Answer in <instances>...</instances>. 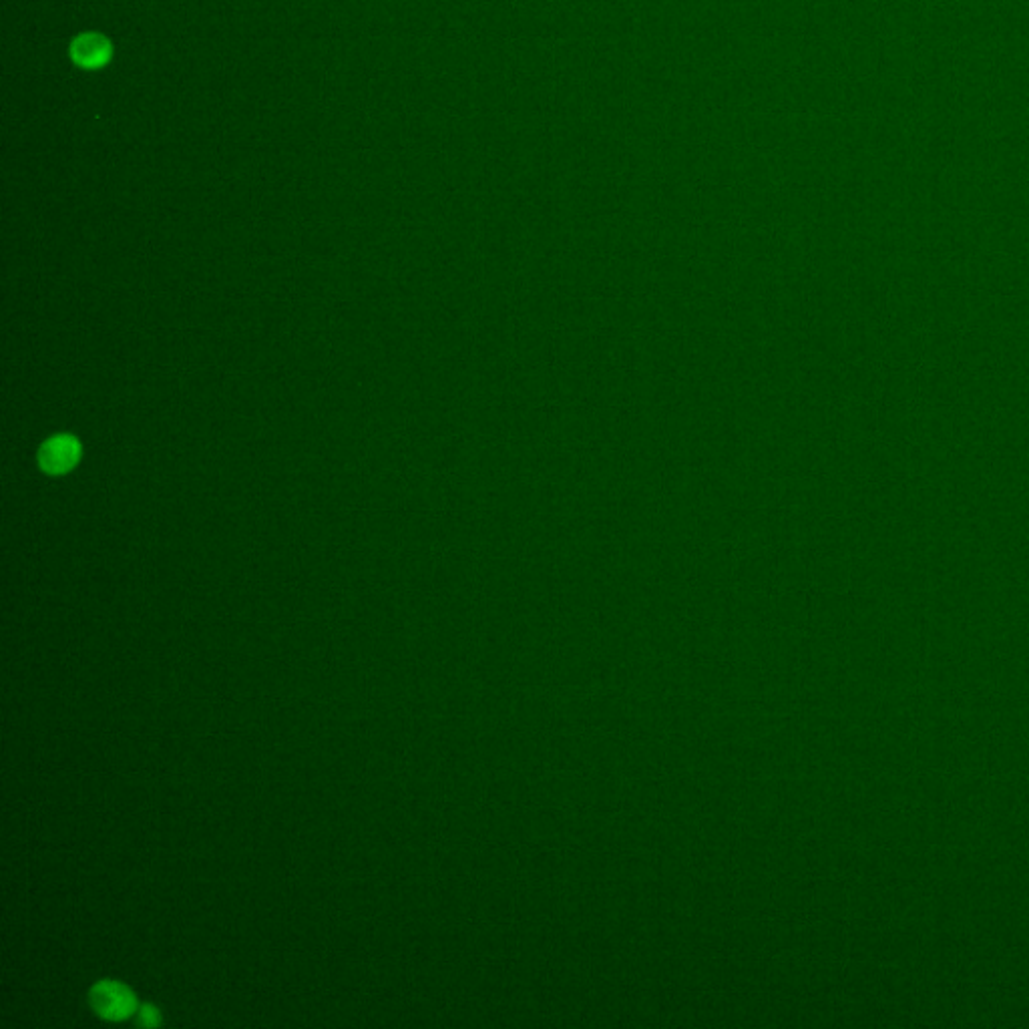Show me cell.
<instances>
[{
  "instance_id": "cell-2",
  "label": "cell",
  "mask_w": 1029,
  "mask_h": 1029,
  "mask_svg": "<svg viewBox=\"0 0 1029 1029\" xmlns=\"http://www.w3.org/2000/svg\"><path fill=\"white\" fill-rule=\"evenodd\" d=\"M113 57V45L99 33H83L71 43V59L83 69H101Z\"/></svg>"
},
{
  "instance_id": "cell-3",
  "label": "cell",
  "mask_w": 1029,
  "mask_h": 1029,
  "mask_svg": "<svg viewBox=\"0 0 1029 1029\" xmlns=\"http://www.w3.org/2000/svg\"><path fill=\"white\" fill-rule=\"evenodd\" d=\"M79 453H81L79 443L73 437H69V435L55 437L43 447V451L39 455L41 467L47 473H55V475L65 473L77 463Z\"/></svg>"
},
{
  "instance_id": "cell-4",
  "label": "cell",
  "mask_w": 1029,
  "mask_h": 1029,
  "mask_svg": "<svg viewBox=\"0 0 1029 1029\" xmlns=\"http://www.w3.org/2000/svg\"><path fill=\"white\" fill-rule=\"evenodd\" d=\"M139 1023H141V1025H157V1023H159V1015H157V1011H155L151 1005L141 1007V1011H139Z\"/></svg>"
},
{
  "instance_id": "cell-1",
  "label": "cell",
  "mask_w": 1029,
  "mask_h": 1029,
  "mask_svg": "<svg viewBox=\"0 0 1029 1029\" xmlns=\"http://www.w3.org/2000/svg\"><path fill=\"white\" fill-rule=\"evenodd\" d=\"M91 1005L93 1009L111 1021H121L135 1013V997L133 993L115 981H103L93 987L91 991Z\"/></svg>"
}]
</instances>
